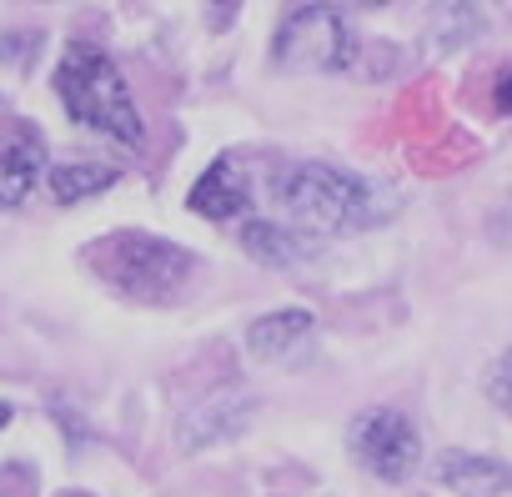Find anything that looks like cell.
Wrapping results in <instances>:
<instances>
[{"label": "cell", "instance_id": "obj_6", "mask_svg": "<svg viewBox=\"0 0 512 497\" xmlns=\"http://www.w3.org/2000/svg\"><path fill=\"white\" fill-rule=\"evenodd\" d=\"M46 171V141L36 126H16L6 141H0V211L6 206H21L36 181Z\"/></svg>", "mask_w": 512, "mask_h": 497}, {"label": "cell", "instance_id": "obj_15", "mask_svg": "<svg viewBox=\"0 0 512 497\" xmlns=\"http://www.w3.org/2000/svg\"><path fill=\"white\" fill-rule=\"evenodd\" d=\"M6 422H11V407H6V402H0V427H6Z\"/></svg>", "mask_w": 512, "mask_h": 497}, {"label": "cell", "instance_id": "obj_16", "mask_svg": "<svg viewBox=\"0 0 512 497\" xmlns=\"http://www.w3.org/2000/svg\"><path fill=\"white\" fill-rule=\"evenodd\" d=\"M357 6H387V0H357Z\"/></svg>", "mask_w": 512, "mask_h": 497}, {"label": "cell", "instance_id": "obj_8", "mask_svg": "<svg viewBox=\"0 0 512 497\" xmlns=\"http://www.w3.org/2000/svg\"><path fill=\"white\" fill-rule=\"evenodd\" d=\"M246 201H251V191H246V181H241L231 156H216L201 171V181L191 186V196H186V206L196 216H206V221H231V216L246 211Z\"/></svg>", "mask_w": 512, "mask_h": 497}, {"label": "cell", "instance_id": "obj_2", "mask_svg": "<svg viewBox=\"0 0 512 497\" xmlns=\"http://www.w3.org/2000/svg\"><path fill=\"white\" fill-rule=\"evenodd\" d=\"M56 96L66 106V116L96 136H111L121 146H141L146 141V126H141V111H136V96L121 76V66L91 46V41H76L66 46L61 66H56Z\"/></svg>", "mask_w": 512, "mask_h": 497}, {"label": "cell", "instance_id": "obj_4", "mask_svg": "<svg viewBox=\"0 0 512 497\" xmlns=\"http://www.w3.org/2000/svg\"><path fill=\"white\" fill-rule=\"evenodd\" d=\"M272 56L287 71H347L357 61V31L337 6H302L282 26Z\"/></svg>", "mask_w": 512, "mask_h": 497}, {"label": "cell", "instance_id": "obj_14", "mask_svg": "<svg viewBox=\"0 0 512 497\" xmlns=\"http://www.w3.org/2000/svg\"><path fill=\"white\" fill-rule=\"evenodd\" d=\"M492 106L502 111V116H512V66L497 76V91H492Z\"/></svg>", "mask_w": 512, "mask_h": 497}, {"label": "cell", "instance_id": "obj_1", "mask_svg": "<svg viewBox=\"0 0 512 497\" xmlns=\"http://www.w3.org/2000/svg\"><path fill=\"white\" fill-rule=\"evenodd\" d=\"M272 196L282 201V211L292 221H302L307 231H332V236H347V231H367L377 226L387 211H392V196L332 161H297L277 176Z\"/></svg>", "mask_w": 512, "mask_h": 497}, {"label": "cell", "instance_id": "obj_3", "mask_svg": "<svg viewBox=\"0 0 512 497\" xmlns=\"http://www.w3.org/2000/svg\"><path fill=\"white\" fill-rule=\"evenodd\" d=\"M96 272L106 287H116L121 297L131 302H171L191 272H196V257L176 241H161V236H146V231H121V236H106L96 252H91Z\"/></svg>", "mask_w": 512, "mask_h": 497}, {"label": "cell", "instance_id": "obj_13", "mask_svg": "<svg viewBox=\"0 0 512 497\" xmlns=\"http://www.w3.org/2000/svg\"><path fill=\"white\" fill-rule=\"evenodd\" d=\"M487 392H492V402L512 417V352L497 357V367H492V377H487Z\"/></svg>", "mask_w": 512, "mask_h": 497}, {"label": "cell", "instance_id": "obj_11", "mask_svg": "<svg viewBox=\"0 0 512 497\" xmlns=\"http://www.w3.org/2000/svg\"><path fill=\"white\" fill-rule=\"evenodd\" d=\"M246 417H251V397L226 392V397L206 402L196 417H186L181 447H206V442H216V437H231V432H241V422H246Z\"/></svg>", "mask_w": 512, "mask_h": 497}, {"label": "cell", "instance_id": "obj_10", "mask_svg": "<svg viewBox=\"0 0 512 497\" xmlns=\"http://www.w3.org/2000/svg\"><path fill=\"white\" fill-rule=\"evenodd\" d=\"M241 246H246V257L262 262V267H302L317 252L312 236H302L297 226H277V221H246Z\"/></svg>", "mask_w": 512, "mask_h": 497}, {"label": "cell", "instance_id": "obj_12", "mask_svg": "<svg viewBox=\"0 0 512 497\" xmlns=\"http://www.w3.org/2000/svg\"><path fill=\"white\" fill-rule=\"evenodd\" d=\"M106 186H116V171L111 166H96V161H71V166H56L51 171V196L61 206H76L86 196H101Z\"/></svg>", "mask_w": 512, "mask_h": 497}, {"label": "cell", "instance_id": "obj_5", "mask_svg": "<svg viewBox=\"0 0 512 497\" xmlns=\"http://www.w3.org/2000/svg\"><path fill=\"white\" fill-rule=\"evenodd\" d=\"M347 442H352L357 462H362L372 477H382V482H407L412 467H417V457H422L417 427H412L402 412H387V407L362 412V417L352 422V437H347Z\"/></svg>", "mask_w": 512, "mask_h": 497}, {"label": "cell", "instance_id": "obj_9", "mask_svg": "<svg viewBox=\"0 0 512 497\" xmlns=\"http://www.w3.org/2000/svg\"><path fill=\"white\" fill-rule=\"evenodd\" d=\"M437 482L452 487L457 497H502L512 487V467L497 457H477V452H442Z\"/></svg>", "mask_w": 512, "mask_h": 497}, {"label": "cell", "instance_id": "obj_7", "mask_svg": "<svg viewBox=\"0 0 512 497\" xmlns=\"http://www.w3.org/2000/svg\"><path fill=\"white\" fill-rule=\"evenodd\" d=\"M317 332V317L302 312V307H282V312H267V317H256L246 327V347L251 357H262V362H287L297 357Z\"/></svg>", "mask_w": 512, "mask_h": 497}]
</instances>
